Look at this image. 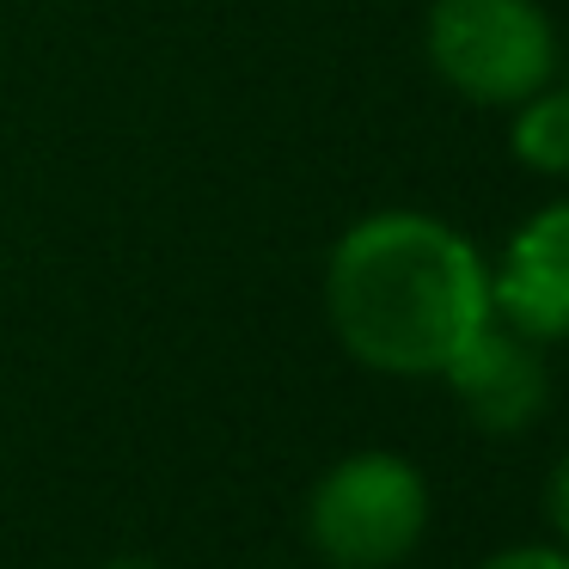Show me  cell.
<instances>
[{"label":"cell","instance_id":"8992f818","mask_svg":"<svg viewBox=\"0 0 569 569\" xmlns=\"http://www.w3.org/2000/svg\"><path fill=\"white\" fill-rule=\"evenodd\" d=\"M515 153L527 172L545 178H569V87H551L545 80L539 92L515 104Z\"/></svg>","mask_w":569,"mask_h":569},{"label":"cell","instance_id":"6da1fadb","mask_svg":"<svg viewBox=\"0 0 569 569\" xmlns=\"http://www.w3.org/2000/svg\"><path fill=\"white\" fill-rule=\"evenodd\" d=\"M337 343L380 373H441L490 319V270L435 214L356 221L325 270Z\"/></svg>","mask_w":569,"mask_h":569},{"label":"cell","instance_id":"5b68a950","mask_svg":"<svg viewBox=\"0 0 569 569\" xmlns=\"http://www.w3.org/2000/svg\"><path fill=\"white\" fill-rule=\"evenodd\" d=\"M441 380L459 392L471 422L490 435H520L545 410V386H551L545 380V361H539V343L520 337L515 325H496V312L441 368Z\"/></svg>","mask_w":569,"mask_h":569},{"label":"cell","instance_id":"277c9868","mask_svg":"<svg viewBox=\"0 0 569 569\" xmlns=\"http://www.w3.org/2000/svg\"><path fill=\"white\" fill-rule=\"evenodd\" d=\"M490 312H502V325L532 343L569 337V202L539 209L508 239L490 276Z\"/></svg>","mask_w":569,"mask_h":569},{"label":"cell","instance_id":"7a4b0ae2","mask_svg":"<svg viewBox=\"0 0 569 569\" xmlns=\"http://www.w3.org/2000/svg\"><path fill=\"white\" fill-rule=\"evenodd\" d=\"M429 68L471 104H520L557 68V38L539 0H435Z\"/></svg>","mask_w":569,"mask_h":569},{"label":"cell","instance_id":"3957f363","mask_svg":"<svg viewBox=\"0 0 569 569\" xmlns=\"http://www.w3.org/2000/svg\"><path fill=\"white\" fill-rule=\"evenodd\" d=\"M307 527L331 563L386 569L422 539L429 527V490L422 471L398 453H356L319 478L307 502Z\"/></svg>","mask_w":569,"mask_h":569},{"label":"cell","instance_id":"ba28073f","mask_svg":"<svg viewBox=\"0 0 569 569\" xmlns=\"http://www.w3.org/2000/svg\"><path fill=\"white\" fill-rule=\"evenodd\" d=\"M545 508H551V527L569 539V459L557 466V478H551V496H545Z\"/></svg>","mask_w":569,"mask_h":569},{"label":"cell","instance_id":"52a82bcc","mask_svg":"<svg viewBox=\"0 0 569 569\" xmlns=\"http://www.w3.org/2000/svg\"><path fill=\"white\" fill-rule=\"evenodd\" d=\"M483 569H569V557L563 551H545V545H520V551L490 557Z\"/></svg>","mask_w":569,"mask_h":569}]
</instances>
